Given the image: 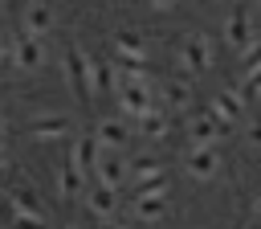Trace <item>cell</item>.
<instances>
[{
	"label": "cell",
	"mask_w": 261,
	"mask_h": 229,
	"mask_svg": "<svg viewBox=\"0 0 261 229\" xmlns=\"http://www.w3.org/2000/svg\"><path fill=\"white\" fill-rule=\"evenodd\" d=\"M224 131H228V123H220L212 110L188 119V135H192V143H200V147H216V139H220Z\"/></svg>",
	"instance_id": "cell-10"
},
{
	"label": "cell",
	"mask_w": 261,
	"mask_h": 229,
	"mask_svg": "<svg viewBox=\"0 0 261 229\" xmlns=\"http://www.w3.org/2000/svg\"><path fill=\"white\" fill-rule=\"evenodd\" d=\"M151 180H163V164L155 155H139L130 164V184H151Z\"/></svg>",
	"instance_id": "cell-18"
},
{
	"label": "cell",
	"mask_w": 261,
	"mask_h": 229,
	"mask_svg": "<svg viewBox=\"0 0 261 229\" xmlns=\"http://www.w3.org/2000/svg\"><path fill=\"white\" fill-rule=\"evenodd\" d=\"M245 106H249V94L237 90V86H228V90H220V94L212 98V114H216L220 123H237V119H245Z\"/></svg>",
	"instance_id": "cell-9"
},
{
	"label": "cell",
	"mask_w": 261,
	"mask_h": 229,
	"mask_svg": "<svg viewBox=\"0 0 261 229\" xmlns=\"http://www.w3.org/2000/svg\"><path fill=\"white\" fill-rule=\"evenodd\" d=\"M241 61H245V82L261 78V41H253V45L241 53Z\"/></svg>",
	"instance_id": "cell-20"
},
{
	"label": "cell",
	"mask_w": 261,
	"mask_h": 229,
	"mask_svg": "<svg viewBox=\"0 0 261 229\" xmlns=\"http://www.w3.org/2000/svg\"><path fill=\"white\" fill-rule=\"evenodd\" d=\"M253 217H257V221H261V192H257V196H253Z\"/></svg>",
	"instance_id": "cell-26"
},
{
	"label": "cell",
	"mask_w": 261,
	"mask_h": 229,
	"mask_svg": "<svg viewBox=\"0 0 261 229\" xmlns=\"http://www.w3.org/2000/svg\"><path fill=\"white\" fill-rule=\"evenodd\" d=\"M69 135H73V127L61 114H41L29 123V139H37V143H65Z\"/></svg>",
	"instance_id": "cell-8"
},
{
	"label": "cell",
	"mask_w": 261,
	"mask_h": 229,
	"mask_svg": "<svg viewBox=\"0 0 261 229\" xmlns=\"http://www.w3.org/2000/svg\"><path fill=\"white\" fill-rule=\"evenodd\" d=\"M94 180H98V184H106V188H122V184L130 180V164H126L118 151H102Z\"/></svg>",
	"instance_id": "cell-11"
},
{
	"label": "cell",
	"mask_w": 261,
	"mask_h": 229,
	"mask_svg": "<svg viewBox=\"0 0 261 229\" xmlns=\"http://www.w3.org/2000/svg\"><path fill=\"white\" fill-rule=\"evenodd\" d=\"M94 139L102 143V151H122V147H126V127H122V119H98Z\"/></svg>",
	"instance_id": "cell-14"
},
{
	"label": "cell",
	"mask_w": 261,
	"mask_h": 229,
	"mask_svg": "<svg viewBox=\"0 0 261 229\" xmlns=\"http://www.w3.org/2000/svg\"><path fill=\"white\" fill-rule=\"evenodd\" d=\"M245 94H249V98H261V78H253V82H245Z\"/></svg>",
	"instance_id": "cell-23"
},
{
	"label": "cell",
	"mask_w": 261,
	"mask_h": 229,
	"mask_svg": "<svg viewBox=\"0 0 261 229\" xmlns=\"http://www.w3.org/2000/svg\"><path fill=\"white\" fill-rule=\"evenodd\" d=\"M167 131H171V123H167V110H159V106L139 119V135H143V139H163Z\"/></svg>",
	"instance_id": "cell-19"
},
{
	"label": "cell",
	"mask_w": 261,
	"mask_h": 229,
	"mask_svg": "<svg viewBox=\"0 0 261 229\" xmlns=\"http://www.w3.org/2000/svg\"><path fill=\"white\" fill-rule=\"evenodd\" d=\"M147 4H151V8H155V12H167V8H175V4H179V0H147Z\"/></svg>",
	"instance_id": "cell-24"
},
{
	"label": "cell",
	"mask_w": 261,
	"mask_h": 229,
	"mask_svg": "<svg viewBox=\"0 0 261 229\" xmlns=\"http://www.w3.org/2000/svg\"><path fill=\"white\" fill-rule=\"evenodd\" d=\"M184 172H188L192 180H216V176H220V151L192 143L188 155H184Z\"/></svg>",
	"instance_id": "cell-5"
},
{
	"label": "cell",
	"mask_w": 261,
	"mask_h": 229,
	"mask_svg": "<svg viewBox=\"0 0 261 229\" xmlns=\"http://www.w3.org/2000/svg\"><path fill=\"white\" fill-rule=\"evenodd\" d=\"M20 20H24V33H29V37H45V33L53 29V8L41 4V0H29L24 12H20Z\"/></svg>",
	"instance_id": "cell-13"
},
{
	"label": "cell",
	"mask_w": 261,
	"mask_h": 229,
	"mask_svg": "<svg viewBox=\"0 0 261 229\" xmlns=\"http://www.w3.org/2000/svg\"><path fill=\"white\" fill-rule=\"evenodd\" d=\"M245 139H249L253 147H261V119H249V127H245Z\"/></svg>",
	"instance_id": "cell-22"
},
{
	"label": "cell",
	"mask_w": 261,
	"mask_h": 229,
	"mask_svg": "<svg viewBox=\"0 0 261 229\" xmlns=\"http://www.w3.org/2000/svg\"><path fill=\"white\" fill-rule=\"evenodd\" d=\"M65 74H69L73 94H77L82 102H90V98H94V57H90L77 41H69V49H65Z\"/></svg>",
	"instance_id": "cell-2"
},
{
	"label": "cell",
	"mask_w": 261,
	"mask_h": 229,
	"mask_svg": "<svg viewBox=\"0 0 261 229\" xmlns=\"http://www.w3.org/2000/svg\"><path fill=\"white\" fill-rule=\"evenodd\" d=\"M224 41H228V49H237V53H245L257 37H253V20H249V8H232L228 16H224Z\"/></svg>",
	"instance_id": "cell-7"
},
{
	"label": "cell",
	"mask_w": 261,
	"mask_h": 229,
	"mask_svg": "<svg viewBox=\"0 0 261 229\" xmlns=\"http://www.w3.org/2000/svg\"><path fill=\"white\" fill-rule=\"evenodd\" d=\"M159 102H163V110H188V106H192V86H188L184 78H175V82H163V90H159Z\"/></svg>",
	"instance_id": "cell-15"
},
{
	"label": "cell",
	"mask_w": 261,
	"mask_h": 229,
	"mask_svg": "<svg viewBox=\"0 0 261 229\" xmlns=\"http://www.w3.org/2000/svg\"><path fill=\"white\" fill-rule=\"evenodd\" d=\"M8 229H45V217H41V213H37V217H12Z\"/></svg>",
	"instance_id": "cell-21"
},
{
	"label": "cell",
	"mask_w": 261,
	"mask_h": 229,
	"mask_svg": "<svg viewBox=\"0 0 261 229\" xmlns=\"http://www.w3.org/2000/svg\"><path fill=\"white\" fill-rule=\"evenodd\" d=\"M94 229H122V221H114V217H110V221H98Z\"/></svg>",
	"instance_id": "cell-25"
},
{
	"label": "cell",
	"mask_w": 261,
	"mask_h": 229,
	"mask_svg": "<svg viewBox=\"0 0 261 229\" xmlns=\"http://www.w3.org/2000/svg\"><path fill=\"white\" fill-rule=\"evenodd\" d=\"M65 229H77V225H65Z\"/></svg>",
	"instance_id": "cell-28"
},
{
	"label": "cell",
	"mask_w": 261,
	"mask_h": 229,
	"mask_svg": "<svg viewBox=\"0 0 261 229\" xmlns=\"http://www.w3.org/2000/svg\"><path fill=\"white\" fill-rule=\"evenodd\" d=\"M4 61L16 65V70H41V65H45V45H41V37H29L24 29H20V33H8V37H4Z\"/></svg>",
	"instance_id": "cell-1"
},
{
	"label": "cell",
	"mask_w": 261,
	"mask_h": 229,
	"mask_svg": "<svg viewBox=\"0 0 261 229\" xmlns=\"http://www.w3.org/2000/svg\"><path fill=\"white\" fill-rule=\"evenodd\" d=\"M98 159H102V143L94 139V131H86V135H77V139L69 143V168L86 172L90 180H94V172H98Z\"/></svg>",
	"instance_id": "cell-6"
},
{
	"label": "cell",
	"mask_w": 261,
	"mask_h": 229,
	"mask_svg": "<svg viewBox=\"0 0 261 229\" xmlns=\"http://www.w3.org/2000/svg\"><path fill=\"white\" fill-rule=\"evenodd\" d=\"M163 200H167V196L135 192V196H130V217H139V221H159V217H163Z\"/></svg>",
	"instance_id": "cell-17"
},
{
	"label": "cell",
	"mask_w": 261,
	"mask_h": 229,
	"mask_svg": "<svg viewBox=\"0 0 261 229\" xmlns=\"http://www.w3.org/2000/svg\"><path fill=\"white\" fill-rule=\"evenodd\" d=\"M86 209L98 217V221H110L118 213V188H106V184H94L86 192Z\"/></svg>",
	"instance_id": "cell-12"
},
{
	"label": "cell",
	"mask_w": 261,
	"mask_h": 229,
	"mask_svg": "<svg viewBox=\"0 0 261 229\" xmlns=\"http://www.w3.org/2000/svg\"><path fill=\"white\" fill-rule=\"evenodd\" d=\"M175 61H179V70H184V74H204V70H212V61H216L212 41H208L204 33H188V37L179 41Z\"/></svg>",
	"instance_id": "cell-3"
},
{
	"label": "cell",
	"mask_w": 261,
	"mask_h": 229,
	"mask_svg": "<svg viewBox=\"0 0 261 229\" xmlns=\"http://www.w3.org/2000/svg\"><path fill=\"white\" fill-rule=\"evenodd\" d=\"M86 180H90L86 172H77V168L65 164V168L57 172V196H61V200H77V196L86 192Z\"/></svg>",
	"instance_id": "cell-16"
},
{
	"label": "cell",
	"mask_w": 261,
	"mask_h": 229,
	"mask_svg": "<svg viewBox=\"0 0 261 229\" xmlns=\"http://www.w3.org/2000/svg\"><path fill=\"white\" fill-rule=\"evenodd\" d=\"M253 4H261V0H253Z\"/></svg>",
	"instance_id": "cell-29"
},
{
	"label": "cell",
	"mask_w": 261,
	"mask_h": 229,
	"mask_svg": "<svg viewBox=\"0 0 261 229\" xmlns=\"http://www.w3.org/2000/svg\"><path fill=\"white\" fill-rule=\"evenodd\" d=\"M118 106H122V114H130V119L151 114V110H155L151 78H122V86H118Z\"/></svg>",
	"instance_id": "cell-4"
},
{
	"label": "cell",
	"mask_w": 261,
	"mask_h": 229,
	"mask_svg": "<svg viewBox=\"0 0 261 229\" xmlns=\"http://www.w3.org/2000/svg\"><path fill=\"white\" fill-rule=\"evenodd\" d=\"M122 229H135V225H122Z\"/></svg>",
	"instance_id": "cell-27"
}]
</instances>
